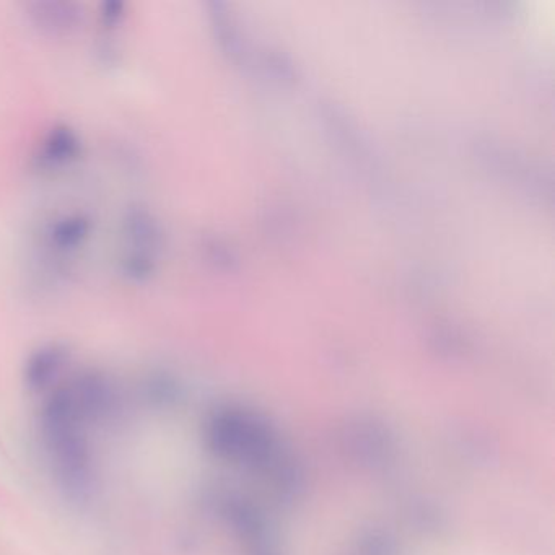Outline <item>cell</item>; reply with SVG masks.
Instances as JSON below:
<instances>
[{
    "instance_id": "cell-1",
    "label": "cell",
    "mask_w": 555,
    "mask_h": 555,
    "mask_svg": "<svg viewBox=\"0 0 555 555\" xmlns=\"http://www.w3.org/2000/svg\"><path fill=\"white\" fill-rule=\"evenodd\" d=\"M41 446L62 497L75 507L92 502L98 472L90 432L66 386L57 385L44 399L38 419Z\"/></svg>"
},
{
    "instance_id": "cell-2",
    "label": "cell",
    "mask_w": 555,
    "mask_h": 555,
    "mask_svg": "<svg viewBox=\"0 0 555 555\" xmlns=\"http://www.w3.org/2000/svg\"><path fill=\"white\" fill-rule=\"evenodd\" d=\"M207 446L214 455L238 463H264L274 451L271 433L250 414L222 407L207 419Z\"/></svg>"
},
{
    "instance_id": "cell-3",
    "label": "cell",
    "mask_w": 555,
    "mask_h": 555,
    "mask_svg": "<svg viewBox=\"0 0 555 555\" xmlns=\"http://www.w3.org/2000/svg\"><path fill=\"white\" fill-rule=\"evenodd\" d=\"M163 232L158 220L145 207L127 210L121 223L119 264L124 276L136 282L150 279L162 256Z\"/></svg>"
},
{
    "instance_id": "cell-4",
    "label": "cell",
    "mask_w": 555,
    "mask_h": 555,
    "mask_svg": "<svg viewBox=\"0 0 555 555\" xmlns=\"http://www.w3.org/2000/svg\"><path fill=\"white\" fill-rule=\"evenodd\" d=\"M64 385L92 429L113 424L121 416L123 394L108 373L87 370L70 378Z\"/></svg>"
},
{
    "instance_id": "cell-5",
    "label": "cell",
    "mask_w": 555,
    "mask_h": 555,
    "mask_svg": "<svg viewBox=\"0 0 555 555\" xmlns=\"http://www.w3.org/2000/svg\"><path fill=\"white\" fill-rule=\"evenodd\" d=\"M70 352L64 344L48 342L31 350L23 363V385L33 394H48L56 388L69 365Z\"/></svg>"
},
{
    "instance_id": "cell-6",
    "label": "cell",
    "mask_w": 555,
    "mask_h": 555,
    "mask_svg": "<svg viewBox=\"0 0 555 555\" xmlns=\"http://www.w3.org/2000/svg\"><path fill=\"white\" fill-rule=\"evenodd\" d=\"M90 233L92 222L87 215L80 212L57 215L44 228V248L49 251L51 258L69 261L87 245Z\"/></svg>"
},
{
    "instance_id": "cell-7",
    "label": "cell",
    "mask_w": 555,
    "mask_h": 555,
    "mask_svg": "<svg viewBox=\"0 0 555 555\" xmlns=\"http://www.w3.org/2000/svg\"><path fill=\"white\" fill-rule=\"evenodd\" d=\"M82 152L77 132L69 126H56L44 136L36 152V165L43 171H59L70 167Z\"/></svg>"
},
{
    "instance_id": "cell-8",
    "label": "cell",
    "mask_w": 555,
    "mask_h": 555,
    "mask_svg": "<svg viewBox=\"0 0 555 555\" xmlns=\"http://www.w3.org/2000/svg\"><path fill=\"white\" fill-rule=\"evenodd\" d=\"M30 17L36 27L49 35H70L82 23V7L70 2H38L30 5Z\"/></svg>"
},
{
    "instance_id": "cell-9",
    "label": "cell",
    "mask_w": 555,
    "mask_h": 555,
    "mask_svg": "<svg viewBox=\"0 0 555 555\" xmlns=\"http://www.w3.org/2000/svg\"><path fill=\"white\" fill-rule=\"evenodd\" d=\"M183 396V388L175 375L155 370L147 373L140 383V398L155 411H167L178 406Z\"/></svg>"
},
{
    "instance_id": "cell-10",
    "label": "cell",
    "mask_w": 555,
    "mask_h": 555,
    "mask_svg": "<svg viewBox=\"0 0 555 555\" xmlns=\"http://www.w3.org/2000/svg\"><path fill=\"white\" fill-rule=\"evenodd\" d=\"M101 23L105 28L119 27L123 23L124 17V4L121 2H110V4H103L101 9Z\"/></svg>"
}]
</instances>
